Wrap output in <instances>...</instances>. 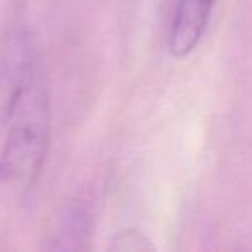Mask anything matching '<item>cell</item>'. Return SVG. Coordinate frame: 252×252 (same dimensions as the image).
<instances>
[{
  "mask_svg": "<svg viewBox=\"0 0 252 252\" xmlns=\"http://www.w3.org/2000/svg\"><path fill=\"white\" fill-rule=\"evenodd\" d=\"M36 47L28 28H14L0 45V125L11 121L35 80Z\"/></svg>",
  "mask_w": 252,
  "mask_h": 252,
  "instance_id": "cell-2",
  "label": "cell"
},
{
  "mask_svg": "<svg viewBox=\"0 0 252 252\" xmlns=\"http://www.w3.org/2000/svg\"><path fill=\"white\" fill-rule=\"evenodd\" d=\"M111 249L112 251L137 252V251H154V245L138 230H123L114 237Z\"/></svg>",
  "mask_w": 252,
  "mask_h": 252,
  "instance_id": "cell-4",
  "label": "cell"
},
{
  "mask_svg": "<svg viewBox=\"0 0 252 252\" xmlns=\"http://www.w3.org/2000/svg\"><path fill=\"white\" fill-rule=\"evenodd\" d=\"M12 119V128L0 152V185L25 189L38 178L50 138L49 95L36 78Z\"/></svg>",
  "mask_w": 252,
  "mask_h": 252,
  "instance_id": "cell-1",
  "label": "cell"
},
{
  "mask_svg": "<svg viewBox=\"0 0 252 252\" xmlns=\"http://www.w3.org/2000/svg\"><path fill=\"white\" fill-rule=\"evenodd\" d=\"M216 0H180L169 33V52L187 57L202 38Z\"/></svg>",
  "mask_w": 252,
  "mask_h": 252,
  "instance_id": "cell-3",
  "label": "cell"
},
{
  "mask_svg": "<svg viewBox=\"0 0 252 252\" xmlns=\"http://www.w3.org/2000/svg\"><path fill=\"white\" fill-rule=\"evenodd\" d=\"M85 228H87V221H85L81 213H73L67 216V220L59 226V240H80L85 237Z\"/></svg>",
  "mask_w": 252,
  "mask_h": 252,
  "instance_id": "cell-5",
  "label": "cell"
}]
</instances>
